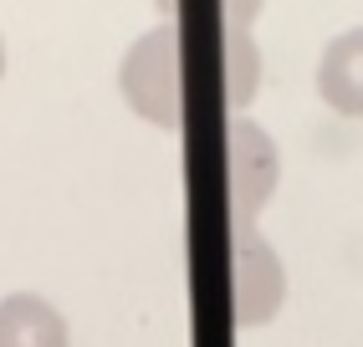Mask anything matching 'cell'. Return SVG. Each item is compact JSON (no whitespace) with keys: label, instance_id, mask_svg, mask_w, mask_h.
<instances>
[{"label":"cell","instance_id":"cell-1","mask_svg":"<svg viewBox=\"0 0 363 347\" xmlns=\"http://www.w3.org/2000/svg\"><path fill=\"white\" fill-rule=\"evenodd\" d=\"M118 87H123L138 118L159 123V128H179L184 123V72H179L174 26H154L128 46L123 67H118Z\"/></svg>","mask_w":363,"mask_h":347},{"label":"cell","instance_id":"cell-2","mask_svg":"<svg viewBox=\"0 0 363 347\" xmlns=\"http://www.w3.org/2000/svg\"><path fill=\"white\" fill-rule=\"evenodd\" d=\"M277 179H281V159L272 133L251 118H235L230 123V230L235 235L256 230V215L277 194Z\"/></svg>","mask_w":363,"mask_h":347},{"label":"cell","instance_id":"cell-3","mask_svg":"<svg viewBox=\"0 0 363 347\" xmlns=\"http://www.w3.org/2000/svg\"><path fill=\"white\" fill-rule=\"evenodd\" d=\"M281 296H286L281 256L266 245L261 230L235 235L230 240V307H235V322H240V327L272 322L277 307H281Z\"/></svg>","mask_w":363,"mask_h":347},{"label":"cell","instance_id":"cell-4","mask_svg":"<svg viewBox=\"0 0 363 347\" xmlns=\"http://www.w3.org/2000/svg\"><path fill=\"white\" fill-rule=\"evenodd\" d=\"M318 92L333 113L363 118V26H348L323 46L318 62Z\"/></svg>","mask_w":363,"mask_h":347},{"label":"cell","instance_id":"cell-5","mask_svg":"<svg viewBox=\"0 0 363 347\" xmlns=\"http://www.w3.org/2000/svg\"><path fill=\"white\" fill-rule=\"evenodd\" d=\"M0 347H67V322L46 296L16 291L0 302Z\"/></svg>","mask_w":363,"mask_h":347},{"label":"cell","instance_id":"cell-6","mask_svg":"<svg viewBox=\"0 0 363 347\" xmlns=\"http://www.w3.org/2000/svg\"><path fill=\"white\" fill-rule=\"evenodd\" d=\"M256 41L251 31H240V26H225V97H230V108L240 113L251 103V92H256Z\"/></svg>","mask_w":363,"mask_h":347},{"label":"cell","instance_id":"cell-7","mask_svg":"<svg viewBox=\"0 0 363 347\" xmlns=\"http://www.w3.org/2000/svg\"><path fill=\"white\" fill-rule=\"evenodd\" d=\"M256 6H261V0H225V26H240V31H251V21H256Z\"/></svg>","mask_w":363,"mask_h":347},{"label":"cell","instance_id":"cell-8","mask_svg":"<svg viewBox=\"0 0 363 347\" xmlns=\"http://www.w3.org/2000/svg\"><path fill=\"white\" fill-rule=\"evenodd\" d=\"M0 72H6V46H0Z\"/></svg>","mask_w":363,"mask_h":347}]
</instances>
